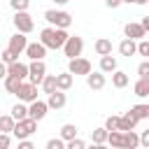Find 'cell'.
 Segmentation results:
<instances>
[{
  "mask_svg": "<svg viewBox=\"0 0 149 149\" xmlns=\"http://www.w3.org/2000/svg\"><path fill=\"white\" fill-rule=\"evenodd\" d=\"M140 147V135L130 128V130H123V149H135Z\"/></svg>",
  "mask_w": 149,
  "mask_h": 149,
  "instance_id": "cell-18",
  "label": "cell"
},
{
  "mask_svg": "<svg viewBox=\"0 0 149 149\" xmlns=\"http://www.w3.org/2000/svg\"><path fill=\"white\" fill-rule=\"evenodd\" d=\"M149 0H135V5H147Z\"/></svg>",
  "mask_w": 149,
  "mask_h": 149,
  "instance_id": "cell-45",
  "label": "cell"
},
{
  "mask_svg": "<svg viewBox=\"0 0 149 149\" xmlns=\"http://www.w3.org/2000/svg\"><path fill=\"white\" fill-rule=\"evenodd\" d=\"M56 86H58L61 91H68V88L72 86V72L68 70V72H61V74H56Z\"/></svg>",
  "mask_w": 149,
  "mask_h": 149,
  "instance_id": "cell-22",
  "label": "cell"
},
{
  "mask_svg": "<svg viewBox=\"0 0 149 149\" xmlns=\"http://www.w3.org/2000/svg\"><path fill=\"white\" fill-rule=\"evenodd\" d=\"M19 149H33V142H30L28 137H23V140H19Z\"/></svg>",
  "mask_w": 149,
  "mask_h": 149,
  "instance_id": "cell-41",
  "label": "cell"
},
{
  "mask_svg": "<svg viewBox=\"0 0 149 149\" xmlns=\"http://www.w3.org/2000/svg\"><path fill=\"white\" fill-rule=\"evenodd\" d=\"M147 5H149V2H147Z\"/></svg>",
  "mask_w": 149,
  "mask_h": 149,
  "instance_id": "cell-48",
  "label": "cell"
},
{
  "mask_svg": "<svg viewBox=\"0 0 149 149\" xmlns=\"http://www.w3.org/2000/svg\"><path fill=\"white\" fill-rule=\"evenodd\" d=\"M16 58H19V56H16V54H14V51H12V49H9V47H7V49H5V51H2V54H0V61H5V63H7V65H9V63H14V61H16Z\"/></svg>",
  "mask_w": 149,
  "mask_h": 149,
  "instance_id": "cell-34",
  "label": "cell"
},
{
  "mask_svg": "<svg viewBox=\"0 0 149 149\" xmlns=\"http://www.w3.org/2000/svg\"><path fill=\"white\" fill-rule=\"evenodd\" d=\"M16 98L23 100V102H33V100H37V84H33V81H23L21 88L16 91Z\"/></svg>",
  "mask_w": 149,
  "mask_h": 149,
  "instance_id": "cell-7",
  "label": "cell"
},
{
  "mask_svg": "<svg viewBox=\"0 0 149 149\" xmlns=\"http://www.w3.org/2000/svg\"><path fill=\"white\" fill-rule=\"evenodd\" d=\"M137 74H140V77H149V61H142V63L137 65Z\"/></svg>",
  "mask_w": 149,
  "mask_h": 149,
  "instance_id": "cell-39",
  "label": "cell"
},
{
  "mask_svg": "<svg viewBox=\"0 0 149 149\" xmlns=\"http://www.w3.org/2000/svg\"><path fill=\"white\" fill-rule=\"evenodd\" d=\"M130 109H133L140 119H149V105H142V102H140V105H133Z\"/></svg>",
  "mask_w": 149,
  "mask_h": 149,
  "instance_id": "cell-32",
  "label": "cell"
},
{
  "mask_svg": "<svg viewBox=\"0 0 149 149\" xmlns=\"http://www.w3.org/2000/svg\"><path fill=\"white\" fill-rule=\"evenodd\" d=\"M35 130H37V121H35L33 116H28V119H21V121H16V123H14L12 135H14L16 140H23V137H30Z\"/></svg>",
  "mask_w": 149,
  "mask_h": 149,
  "instance_id": "cell-2",
  "label": "cell"
},
{
  "mask_svg": "<svg viewBox=\"0 0 149 149\" xmlns=\"http://www.w3.org/2000/svg\"><path fill=\"white\" fill-rule=\"evenodd\" d=\"M44 19L56 28H70V23H72V16L68 12H63V9H47Z\"/></svg>",
  "mask_w": 149,
  "mask_h": 149,
  "instance_id": "cell-3",
  "label": "cell"
},
{
  "mask_svg": "<svg viewBox=\"0 0 149 149\" xmlns=\"http://www.w3.org/2000/svg\"><path fill=\"white\" fill-rule=\"evenodd\" d=\"M12 144V135L9 133H0V149H7Z\"/></svg>",
  "mask_w": 149,
  "mask_h": 149,
  "instance_id": "cell-38",
  "label": "cell"
},
{
  "mask_svg": "<svg viewBox=\"0 0 149 149\" xmlns=\"http://www.w3.org/2000/svg\"><path fill=\"white\" fill-rule=\"evenodd\" d=\"M119 54L130 58L133 54H137V42H135V40H130V37H126V40L119 44Z\"/></svg>",
  "mask_w": 149,
  "mask_h": 149,
  "instance_id": "cell-16",
  "label": "cell"
},
{
  "mask_svg": "<svg viewBox=\"0 0 149 149\" xmlns=\"http://www.w3.org/2000/svg\"><path fill=\"white\" fill-rule=\"evenodd\" d=\"M121 2H123V0H105V5H107L109 9H116V7L121 5Z\"/></svg>",
  "mask_w": 149,
  "mask_h": 149,
  "instance_id": "cell-42",
  "label": "cell"
},
{
  "mask_svg": "<svg viewBox=\"0 0 149 149\" xmlns=\"http://www.w3.org/2000/svg\"><path fill=\"white\" fill-rule=\"evenodd\" d=\"M107 135H109V130L102 126V128H95V130L91 133V140H93V144H95V147H100V144H105V142H107Z\"/></svg>",
  "mask_w": 149,
  "mask_h": 149,
  "instance_id": "cell-26",
  "label": "cell"
},
{
  "mask_svg": "<svg viewBox=\"0 0 149 149\" xmlns=\"http://www.w3.org/2000/svg\"><path fill=\"white\" fill-rule=\"evenodd\" d=\"M28 70H30V72H28V79L40 86L42 79L47 77V65H44V61H33V63L28 65Z\"/></svg>",
  "mask_w": 149,
  "mask_h": 149,
  "instance_id": "cell-6",
  "label": "cell"
},
{
  "mask_svg": "<svg viewBox=\"0 0 149 149\" xmlns=\"http://www.w3.org/2000/svg\"><path fill=\"white\" fill-rule=\"evenodd\" d=\"M26 47H28L26 33H19V30H16V35H12V37H9V49H12L16 56H21V54L26 51Z\"/></svg>",
  "mask_w": 149,
  "mask_h": 149,
  "instance_id": "cell-9",
  "label": "cell"
},
{
  "mask_svg": "<svg viewBox=\"0 0 149 149\" xmlns=\"http://www.w3.org/2000/svg\"><path fill=\"white\" fill-rule=\"evenodd\" d=\"M140 147H147V149H149V128L142 130V135H140Z\"/></svg>",
  "mask_w": 149,
  "mask_h": 149,
  "instance_id": "cell-40",
  "label": "cell"
},
{
  "mask_svg": "<svg viewBox=\"0 0 149 149\" xmlns=\"http://www.w3.org/2000/svg\"><path fill=\"white\" fill-rule=\"evenodd\" d=\"M26 56H28L30 61H42V58L47 56V47H44L42 42H33V44L26 47Z\"/></svg>",
  "mask_w": 149,
  "mask_h": 149,
  "instance_id": "cell-11",
  "label": "cell"
},
{
  "mask_svg": "<svg viewBox=\"0 0 149 149\" xmlns=\"http://www.w3.org/2000/svg\"><path fill=\"white\" fill-rule=\"evenodd\" d=\"M105 128L107 130H121V116H107Z\"/></svg>",
  "mask_w": 149,
  "mask_h": 149,
  "instance_id": "cell-31",
  "label": "cell"
},
{
  "mask_svg": "<svg viewBox=\"0 0 149 149\" xmlns=\"http://www.w3.org/2000/svg\"><path fill=\"white\" fill-rule=\"evenodd\" d=\"M137 121H140V116H137L133 109H128V112L121 116V130H130V128H135Z\"/></svg>",
  "mask_w": 149,
  "mask_h": 149,
  "instance_id": "cell-17",
  "label": "cell"
},
{
  "mask_svg": "<svg viewBox=\"0 0 149 149\" xmlns=\"http://www.w3.org/2000/svg\"><path fill=\"white\" fill-rule=\"evenodd\" d=\"M56 5H65V2H70V0H54Z\"/></svg>",
  "mask_w": 149,
  "mask_h": 149,
  "instance_id": "cell-46",
  "label": "cell"
},
{
  "mask_svg": "<svg viewBox=\"0 0 149 149\" xmlns=\"http://www.w3.org/2000/svg\"><path fill=\"white\" fill-rule=\"evenodd\" d=\"M84 147H86V142H84V140H79V137L68 140V149H84Z\"/></svg>",
  "mask_w": 149,
  "mask_h": 149,
  "instance_id": "cell-36",
  "label": "cell"
},
{
  "mask_svg": "<svg viewBox=\"0 0 149 149\" xmlns=\"http://www.w3.org/2000/svg\"><path fill=\"white\" fill-rule=\"evenodd\" d=\"M100 70H102V72H114V70H116V58H114L112 54L100 56Z\"/></svg>",
  "mask_w": 149,
  "mask_h": 149,
  "instance_id": "cell-23",
  "label": "cell"
},
{
  "mask_svg": "<svg viewBox=\"0 0 149 149\" xmlns=\"http://www.w3.org/2000/svg\"><path fill=\"white\" fill-rule=\"evenodd\" d=\"M9 5H12L14 12H23V9H28L30 0H9Z\"/></svg>",
  "mask_w": 149,
  "mask_h": 149,
  "instance_id": "cell-35",
  "label": "cell"
},
{
  "mask_svg": "<svg viewBox=\"0 0 149 149\" xmlns=\"http://www.w3.org/2000/svg\"><path fill=\"white\" fill-rule=\"evenodd\" d=\"M140 23H142V28H144V30H147V33H149V14H147V16H144V19H142V21H140Z\"/></svg>",
  "mask_w": 149,
  "mask_h": 149,
  "instance_id": "cell-44",
  "label": "cell"
},
{
  "mask_svg": "<svg viewBox=\"0 0 149 149\" xmlns=\"http://www.w3.org/2000/svg\"><path fill=\"white\" fill-rule=\"evenodd\" d=\"M137 54H142V56H149V40H140L137 42Z\"/></svg>",
  "mask_w": 149,
  "mask_h": 149,
  "instance_id": "cell-37",
  "label": "cell"
},
{
  "mask_svg": "<svg viewBox=\"0 0 149 149\" xmlns=\"http://www.w3.org/2000/svg\"><path fill=\"white\" fill-rule=\"evenodd\" d=\"M14 123H16V119H14L12 114L0 116V133H12V130H14Z\"/></svg>",
  "mask_w": 149,
  "mask_h": 149,
  "instance_id": "cell-29",
  "label": "cell"
},
{
  "mask_svg": "<svg viewBox=\"0 0 149 149\" xmlns=\"http://www.w3.org/2000/svg\"><path fill=\"white\" fill-rule=\"evenodd\" d=\"M7 72H9V74H16V77H21V79H26L30 70H28V65H26V63H19V58H16L14 63H9V65H7Z\"/></svg>",
  "mask_w": 149,
  "mask_h": 149,
  "instance_id": "cell-15",
  "label": "cell"
},
{
  "mask_svg": "<svg viewBox=\"0 0 149 149\" xmlns=\"http://www.w3.org/2000/svg\"><path fill=\"white\" fill-rule=\"evenodd\" d=\"M123 2H135V0H123Z\"/></svg>",
  "mask_w": 149,
  "mask_h": 149,
  "instance_id": "cell-47",
  "label": "cell"
},
{
  "mask_svg": "<svg viewBox=\"0 0 149 149\" xmlns=\"http://www.w3.org/2000/svg\"><path fill=\"white\" fill-rule=\"evenodd\" d=\"M81 51H84V40L79 35H70L68 42L63 44V54L68 58H77V56H81Z\"/></svg>",
  "mask_w": 149,
  "mask_h": 149,
  "instance_id": "cell-5",
  "label": "cell"
},
{
  "mask_svg": "<svg viewBox=\"0 0 149 149\" xmlns=\"http://www.w3.org/2000/svg\"><path fill=\"white\" fill-rule=\"evenodd\" d=\"M12 116L16 119V121H21V119H28L30 114H28V107H26V102L23 100H19L14 107H12Z\"/></svg>",
  "mask_w": 149,
  "mask_h": 149,
  "instance_id": "cell-25",
  "label": "cell"
},
{
  "mask_svg": "<svg viewBox=\"0 0 149 149\" xmlns=\"http://www.w3.org/2000/svg\"><path fill=\"white\" fill-rule=\"evenodd\" d=\"M68 70L72 72V74H88L91 72V61H86V58H81V56H77V58H70V65H68Z\"/></svg>",
  "mask_w": 149,
  "mask_h": 149,
  "instance_id": "cell-8",
  "label": "cell"
},
{
  "mask_svg": "<svg viewBox=\"0 0 149 149\" xmlns=\"http://www.w3.org/2000/svg\"><path fill=\"white\" fill-rule=\"evenodd\" d=\"M68 28H44L40 33V42L47 47V49H63V44L68 42Z\"/></svg>",
  "mask_w": 149,
  "mask_h": 149,
  "instance_id": "cell-1",
  "label": "cell"
},
{
  "mask_svg": "<svg viewBox=\"0 0 149 149\" xmlns=\"http://www.w3.org/2000/svg\"><path fill=\"white\" fill-rule=\"evenodd\" d=\"M21 84H23V79L16 77V74H7V77H5V88H7V93H14V95H16V91L21 88Z\"/></svg>",
  "mask_w": 149,
  "mask_h": 149,
  "instance_id": "cell-20",
  "label": "cell"
},
{
  "mask_svg": "<svg viewBox=\"0 0 149 149\" xmlns=\"http://www.w3.org/2000/svg\"><path fill=\"white\" fill-rule=\"evenodd\" d=\"M65 102H68V98H65V91L56 88L54 93H49V100H47V105H49L51 109H63V107H65Z\"/></svg>",
  "mask_w": 149,
  "mask_h": 149,
  "instance_id": "cell-12",
  "label": "cell"
},
{
  "mask_svg": "<svg viewBox=\"0 0 149 149\" xmlns=\"http://www.w3.org/2000/svg\"><path fill=\"white\" fill-rule=\"evenodd\" d=\"M107 142L112 147H116V149H123V130H109Z\"/></svg>",
  "mask_w": 149,
  "mask_h": 149,
  "instance_id": "cell-27",
  "label": "cell"
},
{
  "mask_svg": "<svg viewBox=\"0 0 149 149\" xmlns=\"http://www.w3.org/2000/svg\"><path fill=\"white\" fill-rule=\"evenodd\" d=\"M147 58H149V56H147Z\"/></svg>",
  "mask_w": 149,
  "mask_h": 149,
  "instance_id": "cell-49",
  "label": "cell"
},
{
  "mask_svg": "<svg viewBox=\"0 0 149 149\" xmlns=\"http://www.w3.org/2000/svg\"><path fill=\"white\" fill-rule=\"evenodd\" d=\"M133 91H135V95H137V98H144V95H149V77H140V79L135 81Z\"/></svg>",
  "mask_w": 149,
  "mask_h": 149,
  "instance_id": "cell-21",
  "label": "cell"
},
{
  "mask_svg": "<svg viewBox=\"0 0 149 149\" xmlns=\"http://www.w3.org/2000/svg\"><path fill=\"white\" fill-rule=\"evenodd\" d=\"M14 28L19 30V33H33V28H35V21H33V16L28 14V9H23V12H16L14 14Z\"/></svg>",
  "mask_w": 149,
  "mask_h": 149,
  "instance_id": "cell-4",
  "label": "cell"
},
{
  "mask_svg": "<svg viewBox=\"0 0 149 149\" xmlns=\"http://www.w3.org/2000/svg\"><path fill=\"white\" fill-rule=\"evenodd\" d=\"M86 84H88V88H93V91L105 88V74H102V70H100V72H88V74H86Z\"/></svg>",
  "mask_w": 149,
  "mask_h": 149,
  "instance_id": "cell-14",
  "label": "cell"
},
{
  "mask_svg": "<svg viewBox=\"0 0 149 149\" xmlns=\"http://www.w3.org/2000/svg\"><path fill=\"white\" fill-rule=\"evenodd\" d=\"M123 33H126V37H130V40H142V37L147 35V30L142 28V23H126V26H123Z\"/></svg>",
  "mask_w": 149,
  "mask_h": 149,
  "instance_id": "cell-13",
  "label": "cell"
},
{
  "mask_svg": "<svg viewBox=\"0 0 149 149\" xmlns=\"http://www.w3.org/2000/svg\"><path fill=\"white\" fill-rule=\"evenodd\" d=\"M93 49H95V54H98V56H107V54H112V40L100 37V40H95Z\"/></svg>",
  "mask_w": 149,
  "mask_h": 149,
  "instance_id": "cell-19",
  "label": "cell"
},
{
  "mask_svg": "<svg viewBox=\"0 0 149 149\" xmlns=\"http://www.w3.org/2000/svg\"><path fill=\"white\" fill-rule=\"evenodd\" d=\"M63 147H68V142H65L63 137H51V140L47 142V149H63Z\"/></svg>",
  "mask_w": 149,
  "mask_h": 149,
  "instance_id": "cell-33",
  "label": "cell"
},
{
  "mask_svg": "<svg viewBox=\"0 0 149 149\" xmlns=\"http://www.w3.org/2000/svg\"><path fill=\"white\" fill-rule=\"evenodd\" d=\"M7 74H9V72H7V63H5V61H0V79H5Z\"/></svg>",
  "mask_w": 149,
  "mask_h": 149,
  "instance_id": "cell-43",
  "label": "cell"
},
{
  "mask_svg": "<svg viewBox=\"0 0 149 149\" xmlns=\"http://www.w3.org/2000/svg\"><path fill=\"white\" fill-rule=\"evenodd\" d=\"M112 86H114V88H123V86H128V74L121 72V70H114V72H112Z\"/></svg>",
  "mask_w": 149,
  "mask_h": 149,
  "instance_id": "cell-24",
  "label": "cell"
},
{
  "mask_svg": "<svg viewBox=\"0 0 149 149\" xmlns=\"http://www.w3.org/2000/svg\"><path fill=\"white\" fill-rule=\"evenodd\" d=\"M77 133H79V128L74 126V123H65L63 128H61V137L68 142V140H72V137H77Z\"/></svg>",
  "mask_w": 149,
  "mask_h": 149,
  "instance_id": "cell-30",
  "label": "cell"
},
{
  "mask_svg": "<svg viewBox=\"0 0 149 149\" xmlns=\"http://www.w3.org/2000/svg\"><path fill=\"white\" fill-rule=\"evenodd\" d=\"M40 86H42V91H44L47 95H49V93H54V91L58 88V86H56V74H47V77L42 79V84H40Z\"/></svg>",
  "mask_w": 149,
  "mask_h": 149,
  "instance_id": "cell-28",
  "label": "cell"
},
{
  "mask_svg": "<svg viewBox=\"0 0 149 149\" xmlns=\"http://www.w3.org/2000/svg\"><path fill=\"white\" fill-rule=\"evenodd\" d=\"M47 109H49V105H47L44 100H33L30 107H28V114H30L35 121H42V119L47 116Z\"/></svg>",
  "mask_w": 149,
  "mask_h": 149,
  "instance_id": "cell-10",
  "label": "cell"
}]
</instances>
